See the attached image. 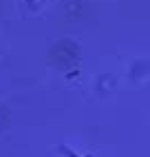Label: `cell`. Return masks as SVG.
<instances>
[{
	"mask_svg": "<svg viewBox=\"0 0 150 157\" xmlns=\"http://www.w3.org/2000/svg\"><path fill=\"white\" fill-rule=\"evenodd\" d=\"M60 151H62V153H66L69 157H77V155H73V153H71V151L66 148V146H60ZM86 157H88V155H86Z\"/></svg>",
	"mask_w": 150,
	"mask_h": 157,
	"instance_id": "6da1fadb",
	"label": "cell"
}]
</instances>
